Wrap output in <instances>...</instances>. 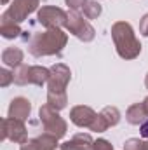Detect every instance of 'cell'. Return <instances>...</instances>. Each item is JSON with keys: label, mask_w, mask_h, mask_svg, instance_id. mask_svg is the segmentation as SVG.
I'll return each mask as SVG.
<instances>
[{"label": "cell", "mask_w": 148, "mask_h": 150, "mask_svg": "<svg viewBox=\"0 0 148 150\" xmlns=\"http://www.w3.org/2000/svg\"><path fill=\"white\" fill-rule=\"evenodd\" d=\"M66 42H68V35L63 30L59 28L45 30V32L35 33L28 40V52L35 58L61 56L63 49L66 47Z\"/></svg>", "instance_id": "1"}, {"label": "cell", "mask_w": 148, "mask_h": 150, "mask_svg": "<svg viewBox=\"0 0 148 150\" xmlns=\"http://www.w3.org/2000/svg\"><path fill=\"white\" fill-rule=\"evenodd\" d=\"M111 40L115 44L117 54L122 59H134L141 54V42L138 40L134 28L127 21H117L111 25Z\"/></svg>", "instance_id": "2"}, {"label": "cell", "mask_w": 148, "mask_h": 150, "mask_svg": "<svg viewBox=\"0 0 148 150\" xmlns=\"http://www.w3.org/2000/svg\"><path fill=\"white\" fill-rule=\"evenodd\" d=\"M38 117H40V122H42V127L45 133H51L54 134L56 138H63L68 131V124L66 120L59 115L58 110H54L52 107H49L47 103L40 107L38 110Z\"/></svg>", "instance_id": "3"}, {"label": "cell", "mask_w": 148, "mask_h": 150, "mask_svg": "<svg viewBox=\"0 0 148 150\" xmlns=\"http://www.w3.org/2000/svg\"><path fill=\"white\" fill-rule=\"evenodd\" d=\"M37 19L45 30H52V28L61 30V28H66L68 12H65L61 7H56V5H42L37 11Z\"/></svg>", "instance_id": "4"}, {"label": "cell", "mask_w": 148, "mask_h": 150, "mask_svg": "<svg viewBox=\"0 0 148 150\" xmlns=\"http://www.w3.org/2000/svg\"><path fill=\"white\" fill-rule=\"evenodd\" d=\"M66 30L75 35L80 42H92L94 37H96V30L92 28V25L84 19V16L80 12H75V11H70L68 12V21H66Z\"/></svg>", "instance_id": "5"}, {"label": "cell", "mask_w": 148, "mask_h": 150, "mask_svg": "<svg viewBox=\"0 0 148 150\" xmlns=\"http://www.w3.org/2000/svg\"><path fill=\"white\" fill-rule=\"evenodd\" d=\"M11 140L12 143L23 145L28 142V133H26V126L25 120H18V119H11L5 117L2 119V129H0V142Z\"/></svg>", "instance_id": "6"}, {"label": "cell", "mask_w": 148, "mask_h": 150, "mask_svg": "<svg viewBox=\"0 0 148 150\" xmlns=\"http://www.w3.org/2000/svg\"><path fill=\"white\" fill-rule=\"evenodd\" d=\"M38 5H40V0H12V4L2 16L16 23H23L32 12L38 11Z\"/></svg>", "instance_id": "7"}, {"label": "cell", "mask_w": 148, "mask_h": 150, "mask_svg": "<svg viewBox=\"0 0 148 150\" xmlns=\"http://www.w3.org/2000/svg\"><path fill=\"white\" fill-rule=\"evenodd\" d=\"M70 80H72L70 67H66L65 63H56V65L51 67V77H49V82H47V91L63 93V91H66Z\"/></svg>", "instance_id": "8"}, {"label": "cell", "mask_w": 148, "mask_h": 150, "mask_svg": "<svg viewBox=\"0 0 148 150\" xmlns=\"http://www.w3.org/2000/svg\"><path fill=\"white\" fill-rule=\"evenodd\" d=\"M58 140H59V138H56V136L51 134V133H42L40 136L32 138V140H28L26 143H23V145L19 147V150H56L59 147Z\"/></svg>", "instance_id": "9"}, {"label": "cell", "mask_w": 148, "mask_h": 150, "mask_svg": "<svg viewBox=\"0 0 148 150\" xmlns=\"http://www.w3.org/2000/svg\"><path fill=\"white\" fill-rule=\"evenodd\" d=\"M94 119H96V112L87 105H77L70 110V120L77 127H91Z\"/></svg>", "instance_id": "10"}, {"label": "cell", "mask_w": 148, "mask_h": 150, "mask_svg": "<svg viewBox=\"0 0 148 150\" xmlns=\"http://www.w3.org/2000/svg\"><path fill=\"white\" fill-rule=\"evenodd\" d=\"M32 113V103L28 98L25 96H18L11 101L9 105V112H7V117L11 119H18V120H26Z\"/></svg>", "instance_id": "11"}, {"label": "cell", "mask_w": 148, "mask_h": 150, "mask_svg": "<svg viewBox=\"0 0 148 150\" xmlns=\"http://www.w3.org/2000/svg\"><path fill=\"white\" fill-rule=\"evenodd\" d=\"M94 140L89 133H77L68 142H63L59 150H92Z\"/></svg>", "instance_id": "12"}, {"label": "cell", "mask_w": 148, "mask_h": 150, "mask_svg": "<svg viewBox=\"0 0 148 150\" xmlns=\"http://www.w3.org/2000/svg\"><path fill=\"white\" fill-rule=\"evenodd\" d=\"M23 59H25V52L19 47L11 45L2 51V63L7 68H18L19 65H23Z\"/></svg>", "instance_id": "13"}, {"label": "cell", "mask_w": 148, "mask_h": 150, "mask_svg": "<svg viewBox=\"0 0 148 150\" xmlns=\"http://www.w3.org/2000/svg\"><path fill=\"white\" fill-rule=\"evenodd\" d=\"M148 119V113L143 107V103H134L127 108L125 112V120L132 126H141L145 120Z\"/></svg>", "instance_id": "14"}, {"label": "cell", "mask_w": 148, "mask_h": 150, "mask_svg": "<svg viewBox=\"0 0 148 150\" xmlns=\"http://www.w3.org/2000/svg\"><path fill=\"white\" fill-rule=\"evenodd\" d=\"M21 33H23V32H21L19 23L0 16V35H2V37L7 38V40H12V38H18Z\"/></svg>", "instance_id": "15"}, {"label": "cell", "mask_w": 148, "mask_h": 150, "mask_svg": "<svg viewBox=\"0 0 148 150\" xmlns=\"http://www.w3.org/2000/svg\"><path fill=\"white\" fill-rule=\"evenodd\" d=\"M49 77H51V68H45V67H40V65H32L30 67V84L42 87L49 82Z\"/></svg>", "instance_id": "16"}, {"label": "cell", "mask_w": 148, "mask_h": 150, "mask_svg": "<svg viewBox=\"0 0 148 150\" xmlns=\"http://www.w3.org/2000/svg\"><path fill=\"white\" fill-rule=\"evenodd\" d=\"M47 105L52 107L54 110L61 112L63 108H66L68 105V96H66V91L63 93H56V91H47Z\"/></svg>", "instance_id": "17"}, {"label": "cell", "mask_w": 148, "mask_h": 150, "mask_svg": "<svg viewBox=\"0 0 148 150\" xmlns=\"http://www.w3.org/2000/svg\"><path fill=\"white\" fill-rule=\"evenodd\" d=\"M14 84H18V86L30 84V67L28 65L23 63L18 68H14Z\"/></svg>", "instance_id": "18"}, {"label": "cell", "mask_w": 148, "mask_h": 150, "mask_svg": "<svg viewBox=\"0 0 148 150\" xmlns=\"http://www.w3.org/2000/svg\"><path fill=\"white\" fill-rule=\"evenodd\" d=\"M101 12H103V7H101V4L96 2V0H89V2L85 4V7H84V16H85L87 19H96V18L101 16Z\"/></svg>", "instance_id": "19"}, {"label": "cell", "mask_w": 148, "mask_h": 150, "mask_svg": "<svg viewBox=\"0 0 148 150\" xmlns=\"http://www.w3.org/2000/svg\"><path fill=\"white\" fill-rule=\"evenodd\" d=\"M101 115L106 119V122H108L110 127H115V126L120 122V112H118L117 107H105V108L101 110Z\"/></svg>", "instance_id": "20"}, {"label": "cell", "mask_w": 148, "mask_h": 150, "mask_svg": "<svg viewBox=\"0 0 148 150\" xmlns=\"http://www.w3.org/2000/svg\"><path fill=\"white\" fill-rule=\"evenodd\" d=\"M91 131H94V133H105L106 129H110V126H108V122H106V119L101 115V112L96 113V119L92 120V124H91V127H89Z\"/></svg>", "instance_id": "21"}, {"label": "cell", "mask_w": 148, "mask_h": 150, "mask_svg": "<svg viewBox=\"0 0 148 150\" xmlns=\"http://www.w3.org/2000/svg\"><path fill=\"white\" fill-rule=\"evenodd\" d=\"M14 82V70H9L7 67L0 70V87H7Z\"/></svg>", "instance_id": "22"}, {"label": "cell", "mask_w": 148, "mask_h": 150, "mask_svg": "<svg viewBox=\"0 0 148 150\" xmlns=\"http://www.w3.org/2000/svg\"><path fill=\"white\" fill-rule=\"evenodd\" d=\"M143 143H145V140L129 138V140H125V143H124V150H141Z\"/></svg>", "instance_id": "23"}, {"label": "cell", "mask_w": 148, "mask_h": 150, "mask_svg": "<svg viewBox=\"0 0 148 150\" xmlns=\"http://www.w3.org/2000/svg\"><path fill=\"white\" fill-rule=\"evenodd\" d=\"M87 2H89V0H65V4L70 7V11H75V12L84 11V7H85Z\"/></svg>", "instance_id": "24"}, {"label": "cell", "mask_w": 148, "mask_h": 150, "mask_svg": "<svg viewBox=\"0 0 148 150\" xmlns=\"http://www.w3.org/2000/svg\"><path fill=\"white\" fill-rule=\"evenodd\" d=\"M92 150H113V145L105 138H98V140H94Z\"/></svg>", "instance_id": "25"}, {"label": "cell", "mask_w": 148, "mask_h": 150, "mask_svg": "<svg viewBox=\"0 0 148 150\" xmlns=\"http://www.w3.org/2000/svg\"><path fill=\"white\" fill-rule=\"evenodd\" d=\"M140 33L143 37H148V12L141 18V21H140Z\"/></svg>", "instance_id": "26"}, {"label": "cell", "mask_w": 148, "mask_h": 150, "mask_svg": "<svg viewBox=\"0 0 148 150\" xmlns=\"http://www.w3.org/2000/svg\"><path fill=\"white\" fill-rule=\"evenodd\" d=\"M140 134H141V138H145V140H148V119L140 126Z\"/></svg>", "instance_id": "27"}, {"label": "cell", "mask_w": 148, "mask_h": 150, "mask_svg": "<svg viewBox=\"0 0 148 150\" xmlns=\"http://www.w3.org/2000/svg\"><path fill=\"white\" fill-rule=\"evenodd\" d=\"M143 107H145V110H147V113H148V96L143 100Z\"/></svg>", "instance_id": "28"}, {"label": "cell", "mask_w": 148, "mask_h": 150, "mask_svg": "<svg viewBox=\"0 0 148 150\" xmlns=\"http://www.w3.org/2000/svg\"><path fill=\"white\" fill-rule=\"evenodd\" d=\"M141 150H148V140H145V143H143V147H141Z\"/></svg>", "instance_id": "29"}, {"label": "cell", "mask_w": 148, "mask_h": 150, "mask_svg": "<svg viewBox=\"0 0 148 150\" xmlns=\"http://www.w3.org/2000/svg\"><path fill=\"white\" fill-rule=\"evenodd\" d=\"M145 86H147V89H148V74H147V77H145Z\"/></svg>", "instance_id": "30"}, {"label": "cell", "mask_w": 148, "mask_h": 150, "mask_svg": "<svg viewBox=\"0 0 148 150\" xmlns=\"http://www.w3.org/2000/svg\"><path fill=\"white\" fill-rule=\"evenodd\" d=\"M0 2H2V4H4V5H7V4H9V2H11V0H0Z\"/></svg>", "instance_id": "31"}]
</instances>
